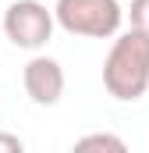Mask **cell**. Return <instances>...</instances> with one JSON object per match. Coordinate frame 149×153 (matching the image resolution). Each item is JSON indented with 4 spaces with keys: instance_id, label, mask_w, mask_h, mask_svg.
Returning a JSON list of instances; mask_svg holds the SVG:
<instances>
[{
    "instance_id": "obj_4",
    "label": "cell",
    "mask_w": 149,
    "mask_h": 153,
    "mask_svg": "<svg viewBox=\"0 0 149 153\" xmlns=\"http://www.w3.org/2000/svg\"><path fill=\"white\" fill-rule=\"evenodd\" d=\"M21 85H25V93H29V100L36 107L60 103V96H64V68H60V61H53L46 53H36L21 71Z\"/></svg>"
},
{
    "instance_id": "obj_5",
    "label": "cell",
    "mask_w": 149,
    "mask_h": 153,
    "mask_svg": "<svg viewBox=\"0 0 149 153\" xmlns=\"http://www.w3.org/2000/svg\"><path fill=\"white\" fill-rule=\"evenodd\" d=\"M74 150L85 153V150H110V153H124L128 150V143L121 139V135H110V132H92V135H82L78 143H74Z\"/></svg>"
},
{
    "instance_id": "obj_1",
    "label": "cell",
    "mask_w": 149,
    "mask_h": 153,
    "mask_svg": "<svg viewBox=\"0 0 149 153\" xmlns=\"http://www.w3.org/2000/svg\"><path fill=\"white\" fill-rule=\"evenodd\" d=\"M103 89L121 103L142 100L149 89V36L139 29H128L110 43V53L103 61Z\"/></svg>"
},
{
    "instance_id": "obj_3",
    "label": "cell",
    "mask_w": 149,
    "mask_h": 153,
    "mask_svg": "<svg viewBox=\"0 0 149 153\" xmlns=\"http://www.w3.org/2000/svg\"><path fill=\"white\" fill-rule=\"evenodd\" d=\"M53 11L39 0H14L4 11V36L18 50H43L53 36Z\"/></svg>"
},
{
    "instance_id": "obj_2",
    "label": "cell",
    "mask_w": 149,
    "mask_h": 153,
    "mask_svg": "<svg viewBox=\"0 0 149 153\" xmlns=\"http://www.w3.org/2000/svg\"><path fill=\"white\" fill-rule=\"evenodd\" d=\"M53 22L68 36L110 39L121 32L124 7L117 0H57L53 4Z\"/></svg>"
},
{
    "instance_id": "obj_7",
    "label": "cell",
    "mask_w": 149,
    "mask_h": 153,
    "mask_svg": "<svg viewBox=\"0 0 149 153\" xmlns=\"http://www.w3.org/2000/svg\"><path fill=\"white\" fill-rule=\"evenodd\" d=\"M25 150V143L18 139V135H11V132H0V153H21Z\"/></svg>"
},
{
    "instance_id": "obj_6",
    "label": "cell",
    "mask_w": 149,
    "mask_h": 153,
    "mask_svg": "<svg viewBox=\"0 0 149 153\" xmlns=\"http://www.w3.org/2000/svg\"><path fill=\"white\" fill-rule=\"evenodd\" d=\"M124 18L131 22V29L149 36V0H131V7L124 11Z\"/></svg>"
}]
</instances>
